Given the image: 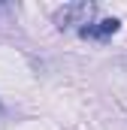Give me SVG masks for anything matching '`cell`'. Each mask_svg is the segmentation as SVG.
Listing matches in <instances>:
<instances>
[{
    "label": "cell",
    "instance_id": "obj_1",
    "mask_svg": "<svg viewBox=\"0 0 127 130\" xmlns=\"http://www.w3.org/2000/svg\"><path fill=\"white\" fill-rule=\"evenodd\" d=\"M97 6L94 3H67L64 9L55 12V24L67 30V27H79V30H85V27H91V18H94Z\"/></svg>",
    "mask_w": 127,
    "mask_h": 130
},
{
    "label": "cell",
    "instance_id": "obj_2",
    "mask_svg": "<svg viewBox=\"0 0 127 130\" xmlns=\"http://www.w3.org/2000/svg\"><path fill=\"white\" fill-rule=\"evenodd\" d=\"M118 27H121V21H118V18H106V21H100L97 27H94V24H91V27H85L82 36H109V33H115Z\"/></svg>",
    "mask_w": 127,
    "mask_h": 130
},
{
    "label": "cell",
    "instance_id": "obj_3",
    "mask_svg": "<svg viewBox=\"0 0 127 130\" xmlns=\"http://www.w3.org/2000/svg\"><path fill=\"white\" fill-rule=\"evenodd\" d=\"M0 12H3V9H0Z\"/></svg>",
    "mask_w": 127,
    "mask_h": 130
}]
</instances>
